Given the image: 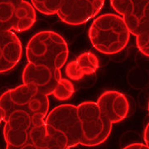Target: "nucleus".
I'll list each match as a JSON object with an SVG mask.
<instances>
[{"mask_svg": "<svg viewBox=\"0 0 149 149\" xmlns=\"http://www.w3.org/2000/svg\"><path fill=\"white\" fill-rule=\"evenodd\" d=\"M61 0H31L34 8L44 15L56 14Z\"/></svg>", "mask_w": 149, "mask_h": 149, "instance_id": "2eb2a0df", "label": "nucleus"}, {"mask_svg": "<svg viewBox=\"0 0 149 149\" xmlns=\"http://www.w3.org/2000/svg\"><path fill=\"white\" fill-rule=\"evenodd\" d=\"M45 126L49 149H68L80 145L82 133L75 105L55 107L48 112Z\"/></svg>", "mask_w": 149, "mask_h": 149, "instance_id": "f257e3e1", "label": "nucleus"}, {"mask_svg": "<svg viewBox=\"0 0 149 149\" xmlns=\"http://www.w3.org/2000/svg\"><path fill=\"white\" fill-rule=\"evenodd\" d=\"M3 117H4V112L2 107V103H1V100H0V123L3 121Z\"/></svg>", "mask_w": 149, "mask_h": 149, "instance_id": "6ab92c4d", "label": "nucleus"}, {"mask_svg": "<svg viewBox=\"0 0 149 149\" xmlns=\"http://www.w3.org/2000/svg\"><path fill=\"white\" fill-rule=\"evenodd\" d=\"M110 4L133 36L149 29V0H110Z\"/></svg>", "mask_w": 149, "mask_h": 149, "instance_id": "6e6552de", "label": "nucleus"}, {"mask_svg": "<svg viewBox=\"0 0 149 149\" xmlns=\"http://www.w3.org/2000/svg\"><path fill=\"white\" fill-rule=\"evenodd\" d=\"M36 20V9L27 0H0V30L26 32Z\"/></svg>", "mask_w": 149, "mask_h": 149, "instance_id": "0eeeda50", "label": "nucleus"}, {"mask_svg": "<svg viewBox=\"0 0 149 149\" xmlns=\"http://www.w3.org/2000/svg\"><path fill=\"white\" fill-rule=\"evenodd\" d=\"M74 94V87L70 80L62 78L59 80L52 95L57 100L65 101L70 100Z\"/></svg>", "mask_w": 149, "mask_h": 149, "instance_id": "4468645a", "label": "nucleus"}, {"mask_svg": "<svg viewBox=\"0 0 149 149\" xmlns=\"http://www.w3.org/2000/svg\"><path fill=\"white\" fill-rule=\"evenodd\" d=\"M148 133H149V125L148 123L146 125L145 127V129H144V133H143V139L144 142H145V144L149 146V138H148Z\"/></svg>", "mask_w": 149, "mask_h": 149, "instance_id": "a211bd4d", "label": "nucleus"}, {"mask_svg": "<svg viewBox=\"0 0 149 149\" xmlns=\"http://www.w3.org/2000/svg\"><path fill=\"white\" fill-rule=\"evenodd\" d=\"M61 79V70L47 65L27 63L22 74L23 84H30L46 95H52L59 80Z\"/></svg>", "mask_w": 149, "mask_h": 149, "instance_id": "9d476101", "label": "nucleus"}, {"mask_svg": "<svg viewBox=\"0 0 149 149\" xmlns=\"http://www.w3.org/2000/svg\"><path fill=\"white\" fill-rule=\"evenodd\" d=\"M105 0H61L56 13L60 20L70 26H80L100 12Z\"/></svg>", "mask_w": 149, "mask_h": 149, "instance_id": "1a4fd4ad", "label": "nucleus"}, {"mask_svg": "<svg viewBox=\"0 0 149 149\" xmlns=\"http://www.w3.org/2000/svg\"><path fill=\"white\" fill-rule=\"evenodd\" d=\"M99 67L100 61L97 56L86 52L66 65L65 72L69 80H80L85 76L95 74Z\"/></svg>", "mask_w": 149, "mask_h": 149, "instance_id": "ddd939ff", "label": "nucleus"}, {"mask_svg": "<svg viewBox=\"0 0 149 149\" xmlns=\"http://www.w3.org/2000/svg\"><path fill=\"white\" fill-rule=\"evenodd\" d=\"M149 29L144 30L136 36V43L140 52L145 56L148 57L149 56Z\"/></svg>", "mask_w": 149, "mask_h": 149, "instance_id": "dca6fc26", "label": "nucleus"}, {"mask_svg": "<svg viewBox=\"0 0 149 149\" xmlns=\"http://www.w3.org/2000/svg\"><path fill=\"white\" fill-rule=\"evenodd\" d=\"M69 56V48L65 38L58 32L45 30L33 35L26 47L29 63L47 65L61 69Z\"/></svg>", "mask_w": 149, "mask_h": 149, "instance_id": "7ed1b4c3", "label": "nucleus"}, {"mask_svg": "<svg viewBox=\"0 0 149 149\" xmlns=\"http://www.w3.org/2000/svg\"><path fill=\"white\" fill-rule=\"evenodd\" d=\"M97 104L112 124L122 122L128 116L130 104L125 95L117 91H107L97 100Z\"/></svg>", "mask_w": 149, "mask_h": 149, "instance_id": "9b49d317", "label": "nucleus"}, {"mask_svg": "<svg viewBox=\"0 0 149 149\" xmlns=\"http://www.w3.org/2000/svg\"><path fill=\"white\" fill-rule=\"evenodd\" d=\"M76 107L82 133L80 145L96 147L104 143L111 133L112 123L96 102L85 101Z\"/></svg>", "mask_w": 149, "mask_h": 149, "instance_id": "20e7f679", "label": "nucleus"}, {"mask_svg": "<svg viewBox=\"0 0 149 149\" xmlns=\"http://www.w3.org/2000/svg\"><path fill=\"white\" fill-rule=\"evenodd\" d=\"M0 100L4 116L13 110L20 109L32 115H41L46 118L49 112L48 96L30 84H22L5 91Z\"/></svg>", "mask_w": 149, "mask_h": 149, "instance_id": "39448f33", "label": "nucleus"}, {"mask_svg": "<svg viewBox=\"0 0 149 149\" xmlns=\"http://www.w3.org/2000/svg\"><path fill=\"white\" fill-rule=\"evenodd\" d=\"M45 118L41 115H32L20 109L8 113L3 118V137L6 148L27 149L32 128L37 123Z\"/></svg>", "mask_w": 149, "mask_h": 149, "instance_id": "423d86ee", "label": "nucleus"}, {"mask_svg": "<svg viewBox=\"0 0 149 149\" xmlns=\"http://www.w3.org/2000/svg\"><path fill=\"white\" fill-rule=\"evenodd\" d=\"M22 56V46L14 32L0 30V74L13 69Z\"/></svg>", "mask_w": 149, "mask_h": 149, "instance_id": "f8f14e48", "label": "nucleus"}, {"mask_svg": "<svg viewBox=\"0 0 149 149\" xmlns=\"http://www.w3.org/2000/svg\"><path fill=\"white\" fill-rule=\"evenodd\" d=\"M131 33L123 17L114 13L102 14L91 23L89 38L99 52L114 55L127 47Z\"/></svg>", "mask_w": 149, "mask_h": 149, "instance_id": "f03ea898", "label": "nucleus"}, {"mask_svg": "<svg viewBox=\"0 0 149 149\" xmlns=\"http://www.w3.org/2000/svg\"><path fill=\"white\" fill-rule=\"evenodd\" d=\"M123 148L125 149H132V148H137V149H148V146L146 145L145 143H135L129 144L128 146H125Z\"/></svg>", "mask_w": 149, "mask_h": 149, "instance_id": "f3484780", "label": "nucleus"}]
</instances>
